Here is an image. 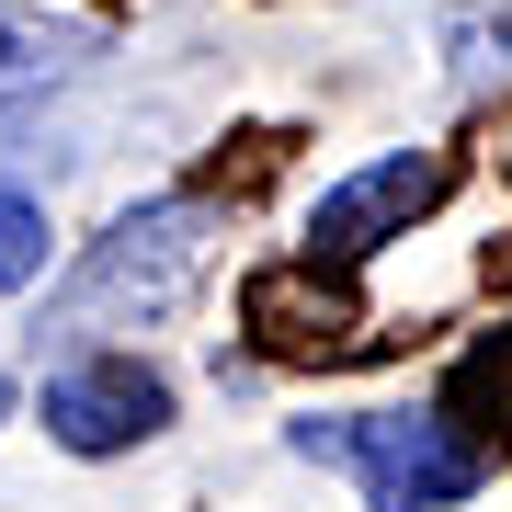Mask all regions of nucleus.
<instances>
[{
  "label": "nucleus",
  "mask_w": 512,
  "mask_h": 512,
  "mask_svg": "<svg viewBox=\"0 0 512 512\" xmlns=\"http://www.w3.org/2000/svg\"><path fill=\"white\" fill-rule=\"evenodd\" d=\"M444 57H456V80H512V0H456L444 12Z\"/></svg>",
  "instance_id": "obj_6"
},
{
  "label": "nucleus",
  "mask_w": 512,
  "mask_h": 512,
  "mask_svg": "<svg viewBox=\"0 0 512 512\" xmlns=\"http://www.w3.org/2000/svg\"><path fill=\"white\" fill-rule=\"evenodd\" d=\"M92 46H103L92 23H57V12H35V0H0V114L57 92V80H80Z\"/></svg>",
  "instance_id": "obj_5"
},
{
  "label": "nucleus",
  "mask_w": 512,
  "mask_h": 512,
  "mask_svg": "<svg viewBox=\"0 0 512 512\" xmlns=\"http://www.w3.org/2000/svg\"><path fill=\"white\" fill-rule=\"evenodd\" d=\"M444 148H387V160H365L353 183H330L319 205H308V251L319 262H365L376 239H399L410 217H433L444 205Z\"/></svg>",
  "instance_id": "obj_4"
},
{
  "label": "nucleus",
  "mask_w": 512,
  "mask_h": 512,
  "mask_svg": "<svg viewBox=\"0 0 512 512\" xmlns=\"http://www.w3.org/2000/svg\"><path fill=\"white\" fill-rule=\"evenodd\" d=\"M46 262H57V228H46V205L0 183V296H23V285L46 274Z\"/></svg>",
  "instance_id": "obj_7"
},
{
  "label": "nucleus",
  "mask_w": 512,
  "mask_h": 512,
  "mask_svg": "<svg viewBox=\"0 0 512 512\" xmlns=\"http://www.w3.org/2000/svg\"><path fill=\"white\" fill-rule=\"evenodd\" d=\"M205 228H217V217H205L194 194H160V205H137V217H114L103 251L57 285L46 330H57L69 353H92L103 330H126V308H137V319L183 308V285H194V262H205Z\"/></svg>",
  "instance_id": "obj_1"
},
{
  "label": "nucleus",
  "mask_w": 512,
  "mask_h": 512,
  "mask_svg": "<svg viewBox=\"0 0 512 512\" xmlns=\"http://www.w3.org/2000/svg\"><path fill=\"white\" fill-rule=\"evenodd\" d=\"M0 421H12V387H0Z\"/></svg>",
  "instance_id": "obj_8"
},
{
  "label": "nucleus",
  "mask_w": 512,
  "mask_h": 512,
  "mask_svg": "<svg viewBox=\"0 0 512 512\" xmlns=\"http://www.w3.org/2000/svg\"><path fill=\"white\" fill-rule=\"evenodd\" d=\"M296 456H330L353 467V490L365 512H456L490 456L456 433L444 410H365V421H296Z\"/></svg>",
  "instance_id": "obj_2"
},
{
  "label": "nucleus",
  "mask_w": 512,
  "mask_h": 512,
  "mask_svg": "<svg viewBox=\"0 0 512 512\" xmlns=\"http://www.w3.org/2000/svg\"><path fill=\"white\" fill-rule=\"evenodd\" d=\"M171 421V387L137 365V353H69V365L46 376V433L69 444V456H126Z\"/></svg>",
  "instance_id": "obj_3"
}]
</instances>
